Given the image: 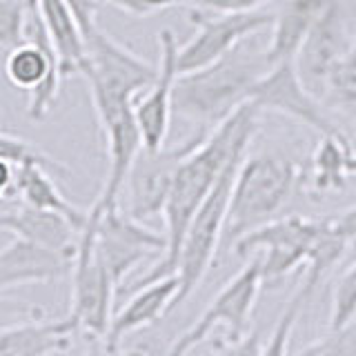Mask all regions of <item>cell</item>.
Returning <instances> with one entry per match:
<instances>
[{
    "label": "cell",
    "instance_id": "1",
    "mask_svg": "<svg viewBox=\"0 0 356 356\" xmlns=\"http://www.w3.org/2000/svg\"><path fill=\"white\" fill-rule=\"evenodd\" d=\"M259 114L261 109L254 103H243L185 154V159L176 170L170 198H167L163 209L167 250L161 256V261L149 270V274L138 278L129 289L176 274L178 256H181L189 222L214 189L222 170L232 163V159L248 152V145L256 134V125H259Z\"/></svg>",
    "mask_w": 356,
    "mask_h": 356
},
{
    "label": "cell",
    "instance_id": "2",
    "mask_svg": "<svg viewBox=\"0 0 356 356\" xmlns=\"http://www.w3.org/2000/svg\"><path fill=\"white\" fill-rule=\"evenodd\" d=\"M265 47L241 40L218 60L194 72L178 74L174 85V111L198 125V131L214 129L234 109L250 103L252 89L270 70Z\"/></svg>",
    "mask_w": 356,
    "mask_h": 356
},
{
    "label": "cell",
    "instance_id": "3",
    "mask_svg": "<svg viewBox=\"0 0 356 356\" xmlns=\"http://www.w3.org/2000/svg\"><path fill=\"white\" fill-rule=\"evenodd\" d=\"M298 165L285 154L261 152L245 156L232 185L225 232L229 245L248 232L270 222L298 181Z\"/></svg>",
    "mask_w": 356,
    "mask_h": 356
},
{
    "label": "cell",
    "instance_id": "4",
    "mask_svg": "<svg viewBox=\"0 0 356 356\" xmlns=\"http://www.w3.org/2000/svg\"><path fill=\"white\" fill-rule=\"evenodd\" d=\"M85 47L87 56L81 76L89 85L96 114L134 103L140 89H147L159 76V67L143 60L98 25L85 33Z\"/></svg>",
    "mask_w": 356,
    "mask_h": 356
},
{
    "label": "cell",
    "instance_id": "5",
    "mask_svg": "<svg viewBox=\"0 0 356 356\" xmlns=\"http://www.w3.org/2000/svg\"><path fill=\"white\" fill-rule=\"evenodd\" d=\"M243 159H245V154L232 159V163L222 170L214 189H211L209 196L203 200V205H200L194 214L192 222H189L183 248H181V256H178V265H176L178 294L174 298L172 309L185 303L187 296L192 294L200 285V281L205 278L209 267L214 265L220 236H222V232H225V222H227L232 185H234V178H236L238 165Z\"/></svg>",
    "mask_w": 356,
    "mask_h": 356
},
{
    "label": "cell",
    "instance_id": "6",
    "mask_svg": "<svg viewBox=\"0 0 356 356\" xmlns=\"http://www.w3.org/2000/svg\"><path fill=\"white\" fill-rule=\"evenodd\" d=\"M96 220L98 214L89 209L72 265V305L67 316L74 321L78 332L105 339L118 287L96 250Z\"/></svg>",
    "mask_w": 356,
    "mask_h": 356
},
{
    "label": "cell",
    "instance_id": "7",
    "mask_svg": "<svg viewBox=\"0 0 356 356\" xmlns=\"http://www.w3.org/2000/svg\"><path fill=\"white\" fill-rule=\"evenodd\" d=\"M27 36L29 40H22L9 49L5 58V76L16 89L29 92L27 116L31 120H42L58 98L63 72L58 51L33 7V0H29Z\"/></svg>",
    "mask_w": 356,
    "mask_h": 356
},
{
    "label": "cell",
    "instance_id": "8",
    "mask_svg": "<svg viewBox=\"0 0 356 356\" xmlns=\"http://www.w3.org/2000/svg\"><path fill=\"white\" fill-rule=\"evenodd\" d=\"M327 227V216H285L272 218L265 225L248 232L232 245L238 256H250L261 252L263 285H278L292 274L296 267L307 263L312 245Z\"/></svg>",
    "mask_w": 356,
    "mask_h": 356
},
{
    "label": "cell",
    "instance_id": "9",
    "mask_svg": "<svg viewBox=\"0 0 356 356\" xmlns=\"http://www.w3.org/2000/svg\"><path fill=\"white\" fill-rule=\"evenodd\" d=\"M263 287V272H261V256L243 267L241 272L234 274L229 281L222 285L216 296L209 300V305L200 314L194 325L181 337L174 339L170 345V354H187L192 352L198 343H203L216 327H227L232 345L238 343L250 327V316L254 312L256 298Z\"/></svg>",
    "mask_w": 356,
    "mask_h": 356
},
{
    "label": "cell",
    "instance_id": "10",
    "mask_svg": "<svg viewBox=\"0 0 356 356\" xmlns=\"http://www.w3.org/2000/svg\"><path fill=\"white\" fill-rule=\"evenodd\" d=\"M96 220V250L103 259L107 272L114 278L116 287L122 285L125 276L154 256H163L167 250L165 234H159L143 225L120 205L98 209Z\"/></svg>",
    "mask_w": 356,
    "mask_h": 356
},
{
    "label": "cell",
    "instance_id": "11",
    "mask_svg": "<svg viewBox=\"0 0 356 356\" xmlns=\"http://www.w3.org/2000/svg\"><path fill=\"white\" fill-rule=\"evenodd\" d=\"M250 103H254L261 111H274V114H283L303 122V125L318 131L321 136H325V134L345 136L323 107V100L305 85L296 67V58L270 65V70L254 85Z\"/></svg>",
    "mask_w": 356,
    "mask_h": 356
},
{
    "label": "cell",
    "instance_id": "12",
    "mask_svg": "<svg viewBox=\"0 0 356 356\" xmlns=\"http://www.w3.org/2000/svg\"><path fill=\"white\" fill-rule=\"evenodd\" d=\"M194 36L185 44H178V72H194L218 60L241 40L254 36L265 27H272L274 14L245 11V14H216L207 16L203 9L192 7Z\"/></svg>",
    "mask_w": 356,
    "mask_h": 356
},
{
    "label": "cell",
    "instance_id": "13",
    "mask_svg": "<svg viewBox=\"0 0 356 356\" xmlns=\"http://www.w3.org/2000/svg\"><path fill=\"white\" fill-rule=\"evenodd\" d=\"M207 131H196L192 138L176 145V147L140 149L127 176V211L138 220H147L163 214L174 176L185 154L205 136ZM122 189V192H125Z\"/></svg>",
    "mask_w": 356,
    "mask_h": 356
},
{
    "label": "cell",
    "instance_id": "14",
    "mask_svg": "<svg viewBox=\"0 0 356 356\" xmlns=\"http://www.w3.org/2000/svg\"><path fill=\"white\" fill-rule=\"evenodd\" d=\"M352 36L354 29H348V20H345V9L341 0H327V5L323 7L321 16L312 25L309 33L296 54L298 72L303 76L305 85L318 98L323 96V89H325L327 76L334 70V65L348 51Z\"/></svg>",
    "mask_w": 356,
    "mask_h": 356
},
{
    "label": "cell",
    "instance_id": "15",
    "mask_svg": "<svg viewBox=\"0 0 356 356\" xmlns=\"http://www.w3.org/2000/svg\"><path fill=\"white\" fill-rule=\"evenodd\" d=\"M159 76L147 87V94L134 105V116H136L145 149L165 147L174 114V85L181 74L178 72V40L172 29L159 31Z\"/></svg>",
    "mask_w": 356,
    "mask_h": 356
},
{
    "label": "cell",
    "instance_id": "16",
    "mask_svg": "<svg viewBox=\"0 0 356 356\" xmlns=\"http://www.w3.org/2000/svg\"><path fill=\"white\" fill-rule=\"evenodd\" d=\"M96 116L107 147V176L103 192L94 205L98 209H107L118 205V196L125 189L131 165L143 149V136L134 116V103L98 111Z\"/></svg>",
    "mask_w": 356,
    "mask_h": 356
},
{
    "label": "cell",
    "instance_id": "17",
    "mask_svg": "<svg viewBox=\"0 0 356 356\" xmlns=\"http://www.w3.org/2000/svg\"><path fill=\"white\" fill-rule=\"evenodd\" d=\"M74 256L76 252H63L14 234L0 250V294L22 285L56 281L72 272Z\"/></svg>",
    "mask_w": 356,
    "mask_h": 356
},
{
    "label": "cell",
    "instance_id": "18",
    "mask_svg": "<svg viewBox=\"0 0 356 356\" xmlns=\"http://www.w3.org/2000/svg\"><path fill=\"white\" fill-rule=\"evenodd\" d=\"M134 296L120 307L118 314L111 316L109 330L105 334V345L109 352H116L120 341L129 334L154 325L161 316L170 314L174 298L178 294V276L170 274L156 281L131 289Z\"/></svg>",
    "mask_w": 356,
    "mask_h": 356
},
{
    "label": "cell",
    "instance_id": "19",
    "mask_svg": "<svg viewBox=\"0 0 356 356\" xmlns=\"http://www.w3.org/2000/svg\"><path fill=\"white\" fill-rule=\"evenodd\" d=\"M76 334L78 330L70 316L56 321L44 318V314L33 316L0 330V354L40 356L67 352L72 348V339Z\"/></svg>",
    "mask_w": 356,
    "mask_h": 356
},
{
    "label": "cell",
    "instance_id": "20",
    "mask_svg": "<svg viewBox=\"0 0 356 356\" xmlns=\"http://www.w3.org/2000/svg\"><path fill=\"white\" fill-rule=\"evenodd\" d=\"M38 16L58 51L63 78L81 76L85 65V33L67 0H33Z\"/></svg>",
    "mask_w": 356,
    "mask_h": 356
},
{
    "label": "cell",
    "instance_id": "21",
    "mask_svg": "<svg viewBox=\"0 0 356 356\" xmlns=\"http://www.w3.org/2000/svg\"><path fill=\"white\" fill-rule=\"evenodd\" d=\"M0 227L9 229L11 234L33 238L38 243L49 245V248L63 250V252H76L78 248V229L74 222L56 211L38 209L22 203L16 211H5L0 214Z\"/></svg>",
    "mask_w": 356,
    "mask_h": 356
},
{
    "label": "cell",
    "instance_id": "22",
    "mask_svg": "<svg viewBox=\"0 0 356 356\" xmlns=\"http://www.w3.org/2000/svg\"><path fill=\"white\" fill-rule=\"evenodd\" d=\"M327 0H283L272 20V38L267 42L270 63L296 58V54L309 33L312 25L321 16Z\"/></svg>",
    "mask_w": 356,
    "mask_h": 356
},
{
    "label": "cell",
    "instance_id": "23",
    "mask_svg": "<svg viewBox=\"0 0 356 356\" xmlns=\"http://www.w3.org/2000/svg\"><path fill=\"white\" fill-rule=\"evenodd\" d=\"M51 172L40 163H20L18 165V185H16V194L25 205L38 207V209H47L56 211V214H63L70 218L74 225L83 232L87 225V216L89 211L78 209L67 200L58 185L54 183V178L49 176Z\"/></svg>",
    "mask_w": 356,
    "mask_h": 356
},
{
    "label": "cell",
    "instance_id": "24",
    "mask_svg": "<svg viewBox=\"0 0 356 356\" xmlns=\"http://www.w3.org/2000/svg\"><path fill=\"white\" fill-rule=\"evenodd\" d=\"M352 154V145L339 134H325L321 136L312 154V187L316 192H339L348 183V159Z\"/></svg>",
    "mask_w": 356,
    "mask_h": 356
},
{
    "label": "cell",
    "instance_id": "25",
    "mask_svg": "<svg viewBox=\"0 0 356 356\" xmlns=\"http://www.w3.org/2000/svg\"><path fill=\"white\" fill-rule=\"evenodd\" d=\"M323 98L332 105V109L341 111L343 118L356 129V22L348 51L327 76Z\"/></svg>",
    "mask_w": 356,
    "mask_h": 356
},
{
    "label": "cell",
    "instance_id": "26",
    "mask_svg": "<svg viewBox=\"0 0 356 356\" xmlns=\"http://www.w3.org/2000/svg\"><path fill=\"white\" fill-rule=\"evenodd\" d=\"M356 318V261L341 274L332 289L330 332H339L352 325Z\"/></svg>",
    "mask_w": 356,
    "mask_h": 356
},
{
    "label": "cell",
    "instance_id": "27",
    "mask_svg": "<svg viewBox=\"0 0 356 356\" xmlns=\"http://www.w3.org/2000/svg\"><path fill=\"white\" fill-rule=\"evenodd\" d=\"M29 0H0V47L11 49L27 38Z\"/></svg>",
    "mask_w": 356,
    "mask_h": 356
},
{
    "label": "cell",
    "instance_id": "28",
    "mask_svg": "<svg viewBox=\"0 0 356 356\" xmlns=\"http://www.w3.org/2000/svg\"><path fill=\"white\" fill-rule=\"evenodd\" d=\"M0 156H5V159L14 161L18 165L20 163H40L54 174H63V176L70 174V170H67L63 163L54 161L51 156L38 149L33 143H29L25 138H18V136H9V134H0Z\"/></svg>",
    "mask_w": 356,
    "mask_h": 356
},
{
    "label": "cell",
    "instance_id": "29",
    "mask_svg": "<svg viewBox=\"0 0 356 356\" xmlns=\"http://www.w3.org/2000/svg\"><path fill=\"white\" fill-rule=\"evenodd\" d=\"M272 0H183V5L194 9L214 11V14H245V11H259Z\"/></svg>",
    "mask_w": 356,
    "mask_h": 356
},
{
    "label": "cell",
    "instance_id": "30",
    "mask_svg": "<svg viewBox=\"0 0 356 356\" xmlns=\"http://www.w3.org/2000/svg\"><path fill=\"white\" fill-rule=\"evenodd\" d=\"M109 5L118 7L120 11H125V14L134 18H147L170 7L183 5V0H111Z\"/></svg>",
    "mask_w": 356,
    "mask_h": 356
},
{
    "label": "cell",
    "instance_id": "31",
    "mask_svg": "<svg viewBox=\"0 0 356 356\" xmlns=\"http://www.w3.org/2000/svg\"><path fill=\"white\" fill-rule=\"evenodd\" d=\"M44 309L38 305H25L18 303V300H9L0 296V330L7 325H14L18 321H27L33 316H42Z\"/></svg>",
    "mask_w": 356,
    "mask_h": 356
},
{
    "label": "cell",
    "instance_id": "32",
    "mask_svg": "<svg viewBox=\"0 0 356 356\" xmlns=\"http://www.w3.org/2000/svg\"><path fill=\"white\" fill-rule=\"evenodd\" d=\"M67 3L72 5L74 14H76L78 22H81V27H83V33H89L98 25V22H96V11L100 7L98 0H67Z\"/></svg>",
    "mask_w": 356,
    "mask_h": 356
},
{
    "label": "cell",
    "instance_id": "33",
    "mask_svg": "<svg viewBox=\"0 0 356 356\" xmlns=\"http://www.w3.org/2000/svg\"><path fill=\"white\" fill-rule=\"evenodd\" d=\"M18 185V163L0 156V200L16 194Z\"/></svg>",
    "mask_w": 356,
    "mask_h": 356
},
{
    "label": "cell",
    "instance_id": "34",
    "mask_svg": "<svg viewBox=\"0 0 356 356\" xmlns=\"http://www.w3.org/2000/svg\"><path fill=\"white\" fill-rule=\"evenodd\" d=\"M98 3H100V5H103V3H111V0H98Z\"/></svg>",
    "mask_w": 356,
    "mask_h": 356
},
{
    "label": "cell",
    "instance_id": "35",
    "mask_svg": "<svg viewBox=\"0 0 356 356\" xmlns=\"http://www.w3.org/2000/svg\"><path fill=\"white\" fill-rule=\"evenodd\" d=\"M354 245H356V243H354Z\"/></svg>",
    "mask_w": 356,
    "mask_h": 356
}]
</instances>
